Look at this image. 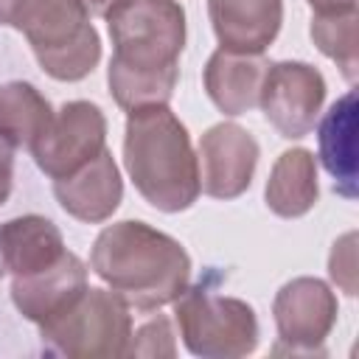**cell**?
I'll return each mask as SVG.
<instances>
[{
	"mask_svg": "<svg viewBox=\"0 0 359 359\" xmlns=\"http://www.w3.org/2000/svg\"><path fill=\"white\" fill-rule=\"evenodd\" d=\"M109 95L121 109L168 104L180 81L185 8L177 0H121L107 17Z\"/></svg>",
	"mask_w": 359,
	"mask_h": 359,
	"instance_id": "obj_1",
	"label": "cell"
},
{
	"mask_svg": "<svg viewBox=\"0 0 359 359\" xmlns=\"http://www.w3.org/2000/svg\"><path fill=\"white\" fill-rule=\"evenodd\" d=\"M90 269L135 311H154L174 303L191 280L185 247L137 219H123L98 233L90 250Z\"/></svg>",
	"mask_w": 359,
	"mask_h": 359,
	"instance_id": "obj_2",
	"label": "cell"
},
{
	"mask_svg": "<svg viewBox=\"0 0 359 359\" xmlns=\"http://www.w3.org/2000/svg\"><path fill=\"white\" fill-rule=\"evenodd\" d=\"M123 168L137 194L163 213L188 210L202 194L199 160L191 146V135L168 104L129 109Z\"/></svg>",
	"mask_w": 359,
	"mask_h": 359,
	"instance_id": "obj_3",
	"label": "cell"
},
{
	"mask_svg": "<svg viewBox=\"0 0 359 359\" xmlns=\"http://www.w3.org/2000/svg\"><path fill=\"white\" fill-rule=\"evenodd\" d=\"M11 28L28 39L39 67L56 81H81L101 62V36L84 0H22Z\"/></svg>",
	"mask_w": 359,
	"mask_h": 359,
	"instance_id": "obj_4",
	"label": "cell"
},
{
	"mask_svg": "<svg viewBox=\"0 0 359 359\" xmlns=\"http://www.w3.org/2000/svg\"><path fill=\"white\" fill-rule=\"evenodd\" d=\"M42 345L70 359H115L126 356L132 337L129 306L101 286H87L67 309L39 323Z\"/></svg>",
	"mask_w": 359,
	"mask_h": 359,
	"instance_id": "obj_5",
	"label": "cell"
},
{
	"mask_svg": "<svg viewBox=\"0 0 359 359\" xmlns=\"http://www.w3.org/2000/svg\"><path fill=\"white\" fill-rule=\"evenodd\" d=\"M174 320L194 356L241 359L258 348V317L241 297L213 294L205 286L185 289L174 300Z\"/></svg>",
	"mask_w": 359,
	"mask_h": 359,
	"instance_id": "obj_6",
	"label": "cell"
},
{
	"mask_svg": "<svg viewBox=\"0 0 359 359\" xmlns=\"http://www.w3.org/2000/svg\"><path fill=\"white\" fill-rule=\"evenodd\" d=\"M107 149V118L93 101L62 104L42 135L31 143V157L50 180L70 177Z\"/></svg>",
	"mask_w": 359,
	"mask_h": 359,
	"instance_id": "obj_7",
	"label": "cell"
},
{
	"mask_svg": "<svg viewBox=\"0 0 359 359\" xmlns=\"http://www.w3.org/2000/svg\"><path fill=\"white\" fill-rule=\"evenodd\" d=\"M325 101V79L309 62H269L258 107L272 129L286 137L297 140L314 129V121Z\"/></svg>",
	"mask_w": 359,
	"mask_h": 359,
	"instance_id": "obj_8",
	"label": "cell"
},
{
	"mask_svg": "<svg viewBox=\"0 0 359 359\" xmlns=\"http://www.w3.org/2000/svg\"><path fill=\"white\" fill-rule=\"evenodd\" d=\"M337 314V294L325 280L309 275L286 280L272 300V317L280 339L275 353H323V342L331 334Z\"/></svg>",
	"mask_w": 359,
	"mask_h": 359,
	"instance_id": "obj_9",
	"label": "cell"
},
{
	"mask_svg": "<svg viewBox=\"0 0 359 359\" xmlns=\"http://www.w3.org/2000/svg\"><path fill=\"white\" fill-rule=\"evenodd\" d=\"M261 149L238 123H213L199 137V188L213 199H236L252 185Z\"/></svg>",
	"mask_w": 359,
	"mask_h": 359,
	"instance_id": "obj_10",
	"label": "cell"
},
{
	"mask_svg": "<svg viewBox=\"0 0 359 359\" xmlns=\"http://www.w3.org/2000/svg\"><path fill=\"white\" fill-rule=\"evenodd\" d=\"M53 196L62 210L79 222H107L123 199V180L112 151L104 149L95 160L81 165L70 177L53 180Z\"/></svg>",
	"mask_w": 359,
	"mask_h": 359,
	"instance_id": "obj_11",
	"label": "cell"
},
{
	"mask_svg": "<svg viewBox=\"0 0 359 359\" xmlns=\"http://www.w3.org/2000/svg\"><path fill=\"white\" fill-rule=\"evenodd\" d=\"M87 266L76 252H65L56 264L11 280V300L31 323H45L67 309L87 289Z\"/></svg>",
	"mask_w": 359,
	"mask_h": 359,
	"instance_id": "obj_12",
	"label": "cell"
},
{
	"mask_svg": "<svg viewBox=\"0 0 359 359\" xmlns=\"http://www.w3.org/2000/svg\"><path fill=\"white\" fill-rule=\"evenodd\" d=\"M208 14L219 48L264 53L280 31L283 0H208Z\"/></svg>",
	"mask_w": 359,
	"mask_h": 359,
	"instance_id": "obj_13",
	"label": "cell"
},
{
	"mask_svg": "<svg viewBox=\"0 0 359 359\" xmlns=\"http://www.w3.org/2000/svg\"><path fill=\"white\" fill-rule=\"evenodd\" d=\"M269 67L264 53H236L216 48L205 65L202 81L213 107L224 115H244L258 107L261 81Z\"/></svg>",
	"mask_w": 359,
	"mask_h": 359,
	"instance_id": "obj_14",
	"label": "cell"
},
{
	"mask_svg": "<svg viewBox=\"0 0 359 359\" xmlns=\"http://www.w3.org/2000/svg\"><path fill=\"white\" fill-rule=\"evenodd\" d=\"M356 93L348 90L331 104L317 126L320 163L334 180V191L342 199L359 194V151H356Z\"/></svg>",
	"mask_w": 359,
	"mask_h": 359,
	"instance_id": "obj_15",
	"label": "cell"
},
{
	"mask_svg": "<svg viewBox=\"0 0 359 359\" xmlns=\"http://www.w3.org/2000/svg\"><path fill=\"white\" fill-rule=\"evenodd\" d=\"M0 252L6 272L22 278L56 264L67 252V247L59 227L48 216L25 213L0 224Z\"/></svg>",
	"mask_w": 359,
	"mask_h": 359,
	"instance_id": "obj_16",
	"label": "cell"
},
{
	"mask_svg": "<svg viewBox=\"0 0 359 359\" xmlns=\"http://www.w3.org/2000/svg\"><path fill=\"white\" fill-rule=\"evenodd\" d=\"M264 199H266V208L280 219L306 216L320 199L314 154L300 146L286 149L269 171Z\"/></svg>",
	"mask_w": 359,
	"mask_h": 359,
	"instance_id": "obj_17",
	"label": "cell"
},
{
	"mask_svg": "<svg viewBox=\"0 0 359 359\" xmlns=\"http://www.w3.org/2000/svg\"><path fill=\"white\" fill-rule=\"evenodd\" d=\"M50 118V101L31 81L0 84V129L14 140L17 149H31Z\"/></svg>",
	"mask_w": 359,
	"mask_h": 359,
	"instance_id": "obj_18",
	"label": "cell"
},
{
	"mask_svg": "<svg viewBox=\"0 0 359 359\" xmlns=\"http://www.w3.org/2000/svg\"><path fill=\"white\" fill-rule=\"evenodd\" d=\"M356 8H342V11H325L311 17V39L320 48L323 56L337 62L348 84L356 81L359 73V56H356Z\"/></svg>",
	"mask_w": 359,
	"mask_h": 359,
	"instance_id": "obj_19",
	"label": "cell"
},
{
	"mask_svg": "<svg viewBox=\"0 0 359 359\" xmlns=\"http://www.w3.org/2000/svg\"><path fill=\"white\" fill-rule=\"evenodd\" d=\"M126 356H149V359H171L177 356V342H174V328L171 320L165 314H157L151 320H146L137 331H132L129 337V348Z\"/></svg>",
	"mask_w": 359,
	"mask_h": 359,
	"instance_id": "obj_20",
	"label": "cell"
},
{
	"mask_svg": "<svg viewBox=\"0 0 359 359\" xmlns=\"http://www.w3.org/2000/svg\"><path fill=\"white\" fill-rule=\"evenodd\" d=\"M328 275L345 294H356V233H345L339 241H334Z\"/></svg>",
	"mask_w": 359,
	"mask_h": 359,
	"instance_id": "obj_21",
	"label": "cell"
},
{
	"mask_svg": "<svg viewBox=\"0 0 359 359\" xmlns=\"http://www.w3.org/2000/svg\"><path fill=\"white\" fill-rule=\"evenodd\" d=\"M14 140L0 129V208L8 202L11 196V185H14Z\"/></svg>",
	"mask_w": 359,
	"mask_h": 359,
	"instance_id": "obj_22",
	"label": "cell"
},
{
	"mask_svg": "<svg viewBox=\"0 0 359 359\" xmlns=\"http://www.w3.org/2000/svg\"><path fill=\"white\" fill-rule=\"evenodd\" d=\"M314 14H325V11H342V8H356V0H306Z\"/></svg>",
	"mask_w": 359,
	"mask_h": 359,
	"instance_id": "obj_23",
	"label": "cell"
},
{
	"mask_svg": "<svg viewBox=\"0 0 359 359\" xmlns=\"http://www.w3.org/2000/svg\"><path fill=\"white\" fill-rule=\"evenodd\" d=\"M118 3H121V0H84L87 11H90V14H95V17H107Z\"/></svg>",
	"mask_w": 359,
	"mask_h": 359,
	"instance_id": "obj_24",
	"label": "cell"
},
{
	"mask_svg": "<svg viewBox=\"0 0 359 359\" xmlns=\"http://www.w3.org/2000/svg\"><path fill=\"white\" fill-rule=\"evenodd\" d=\"M20 3H22V0H0V25H8V28H11Z\"/></svg>",
	"mask_w": 359,
	"mask_h": 359,
	"instance_id": "obj_25",
	"label": "cell"
},
{
	"mask_svg": "<svg viewBox=\"0 0 359 359\" xmlns=\"http://www.w3.org/2000/svg\"><path fill=\"white\" fill-rule=\"evenodd\" d=\"M6 275V264H3V252H0V278Z\"/></svg>",
	"mask_w": 359,
	"mask_h": 359,
	"instance_id": "obj_26",
	"label": "cell"
}]
</instances>
